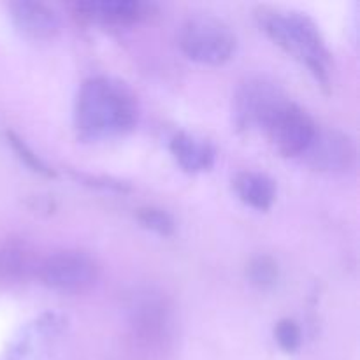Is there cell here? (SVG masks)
<instances>
[{
    "instance_id": "obj_1",
    "label": "cell",
    "mask_w": 360,
    "mask_h": 360,
    "mask_svg": "<svg viewBox=\"0 0 360 360\" xmlns=\"http://www.w3.org/2000/svg\"><path fill=\"white\" fill-rule=\"evenodd\" d=\"M137 118V97L122 79L94 76L81 84L74 105V125L81 139L123 136L136 127Z\"/></svg>"
},
{
    "instance_id": "obj_2",
    "label": "cell",
    "mask_w": 360,
    "mask_h": 360,
    "mask_svg": "<svg viewBox=\"0 0 360 360\" xmlns=\"http://www.w3.org/2000/svg\"><path fill=\"white\" fill-rule=\"evenodd\" d=\"M260 28L295 60L308 67L322 88L330 86V51L319 25L299 11H280L260 7L255 14Z\"/></svg>"
},
{
    "instance_id": "obj_3",
    "label": "cell",
    "mask_w": 360,
    "mask_h": 360,
    "mask_svg": "<svg viewBox=\"0 0 360 360\" xmlns=\"http://www.w3.org/2000/svg\"><path fill=\"white\" fill-rule=\"evenodd\" d=\"M178 44L190 60L202 65H224L232 58L238 39L232 28L213 14H192L178 30Z\"/></svg>"
},
{
    "instance_id": "obj_4",
    "label": "cell",
    "mask_w": 360,
    "mask_h": 360,
    "mask_svg": "<svg viewBox=\"0 0 360 360\" xmlns=\"http://www.w3.org/2000/svg\"><path fill=\"white\" fill-rule=\"evenodd\" d=\"M288 101L280 84L266 77H250L234 95V125L239 132L262 130L278 108Z\"/></svg>"
},
{
    "instance_id": "obj_5",
    "label": "cell",
    "mask_w": 360,
    "mask_h": 360,
    "mask_svg": "<svg viewBox=\"0 0 360 360\" xmlns=\"http://www.w3.org/2000/svg\"><path fill=\"white\" fill-rule=\"evenodd\" d=\"M98 266L94 257L79 250H63L49 255L39 266V280L56 292H81L95 283Z\"/></svg>"
},
{
    "instance_id": "obj_6",
    "label": "cell",
    "mask_w": 360,
    "mask_h": 360,
    "mask_svg": "<svg viewBox=\"0 0 360 360\" xmlns=\"http://www.w3.org/2000/svg\"><path fill=\"white\" fill-rule=\"evenodd\" d=\"M316 129L319 127L311 116L288 98L274 111L262 130L280 153L285 157H299L313 143Z\"/></svg>"
},
{
    "instance_id": "obj_7",
    "label": "cell",
    "mask_w": 360,
    "mask_h": 360,
    "mask_svg": "<svg viewBox=\"0 0 360 360\" xmlns=\"http://www.w3.org/2000/svg\"><path fill=\"white\" fill-rule=\"evenodd\" d=\"M127 319L134 334L144 343H160L171 333V306L164 294L153 288L136 290L130 295Z\"/></svg>"
},
{
    "instance_id": "obj_8",
    "label": "cell",
    "mask_w": 360,
    "mask_h": 360,
    "mask_svg": "<svg viewBox=\"0 0 360 360\" xmlns=\"http://www.w3.org/2000/svg\"><path fill=\"white\" fill-rule=\"evenodd\" d=\"M74 11L83 20L108 27H127L153 16L157 6L143 0H81Z\"/></svg>"
},
{
    "instance_id": "obj_9",
    "label": "cell",
    "mask_w": 360,
    "mask_h": 360,
    "mask_svg": "<svg viewBox=\"0 0 360 360\" xmlns=\"http://www.w3.org/2000/svg\"><path fill=\"white\" fill-rule=\"evenodd\" d=\"M302 157L319 171L345 172L355 162V144L341 130L316 129L315 139Z\"/></svg>"
},
{
    "instance_id": "obj_10",
    "label": "cell",
    "mask_w": 360,
    "mask_h": 360,
    "mask_svg": "<svg viewBox=\"0 0 360 360\" xmlns=\"http://www.w3.org/2000/svg\"><path fill=\"white\" fill-rule=\"evenodd\" d=\"M9 18L18 34L30 41H49L60 32L58 14L39 0L11 2Z\"/></svg>"
},
{
    "instance_id": "obj_11",
    "label": "cell",
    "mask_w": 360,
    "mask_h": 360,
    "mask_svg": "<svg viewBox=\"0 0 360 360\" xmlns=\"http://www.w3.org/2000/svg\"><path fill=\"white\" fill-rule=\"evenodd\" d=\"M169 148L179 167L190 174L210 171L217 162V148L207 139H199L192 134L178 132Z\"/></svg>"
},
{
    "instance_id": "obj_12",
    "label": "cell",
    "mask_w": 360,
    "mask_h": 360,
    "mask_svg": "<svg viewBox=\"0 0 360 360\" xmlns=\"http://www.w3.org/2000/svg\"><path fill=\"white\" fill-rule=\"evenodd\" d=\"M234 192L246 206L257 211H267L276 200V183L267 174L255 171H241L232 179Z\"/></svg>"
},
{
    "instance_id": "obj_13",
    "label": "cell",
    "mask_w": 360,
    "mask_h": 360,
    "mask_svg": "<svg viewBox=\"0 0 360 360\" xmlns=\"http://www.w3.org/2000/svg\"><path fill=\"white\" fill-rule=\"evenodd\" d=\"M30 273V250L23 241L9 239L0 246V280L18 281Z\"/></svg>"
},
{
    "instance_id": "obj_14",
    "label": "cell",
    "mask_w": 360,
    "mask_h": 360,
    "mask_svg": "<svg viewBox=\"0 0 360 360\" xmlns=\"http://www.w3.org/2000/svg\"><path fill=\"white\" fill-rule=\"evenodd\" d=\"M280 266L269 255L253 257L246 267V276L250 283L259 290H273L280 281Z\"/></svg>"
},
{
    "instance_id": "obj_15",
    "label": "cell",
    "mask_w": 360,
    "mask_h": 360,
    "mask_svg": "<svg viewBox=\"0 0 360 360\" xmlns=\"http://www.w3.org/2000/svg\"><path fill=\"white\" fill-rule=\"evenodd\" d=\"M6 139H7V144L11 146V150L14 151V155L20 158L21 164L27 165L32 172L44 176V178H55L56 172L53 171V169L49 167V165L46 164V162L42 160V158L39 157V155L35 153V151L32 150L27 143H25V139H21L16 132H13V130H7Z\"/></svg>"
},
{
    "instance_id": "obj_16",
    "label": "cell",
    "mask_w": 360,
    "mask_h": 360,
    "mask_svg": "<svg viewBox=\"0 0 360 360\" xmlns=\"http://www.w3.org/2000/svg\"><path fill=\"white\" fill-rule=\"evenodd\" d=\"M136 218L144 229L162 236V238H169V236L174 234L176 231L174 218H172L165 210H160V207H155V206L139 207L136 213Z\"/></svg>"
},
{
    "instance_id": "obj_17",
    "label": "cell",
    "mask_w": 360,
    "mask_h": 360,
    "mask_svg": "<svg viewBox=\"0 0 360 360\" xmlns=\"http://www.w3.org/2000/svg\"><path fill=\"white\" fill-rule=\"evenodd\" d=\"M274 338H276L281 350L287 352V354H295L301 348V327L297 326V322H294L290 319H283L276 323V327H274Z\"/></svg>"
},
{
    "instance_id": "obj_18",
    "label": "cell",
    "mask_w": 360,
    "mask_h": 360,
    "mask_svg": "<svg viewBox=\"0 0 360 360\" xmlns=\"http://www.w3.org/2000/svg\"><path fill=\"white\" fill-rule=\"evenodd\" d=\"M72 178H76L77 181H81L83 185L94 186V188H101V190H112V192H129L130 185L125 181H120V179L109 178V176H94V174H86V172H76L70 171Z\"/></svg>"
}]
</instances>
